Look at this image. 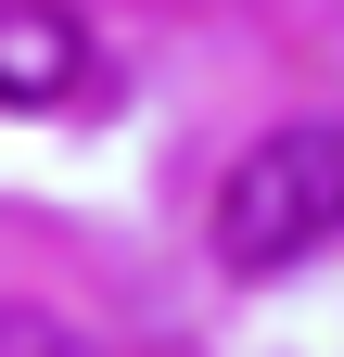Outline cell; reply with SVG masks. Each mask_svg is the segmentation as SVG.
Segmentation results:
<instances>
[{
    "mask_svg": "<svg viewBox=\"0 0 344 357\" xmlns=\"http://www.w3.org/2000/svg\"><path fill=\"white\" fill-rule=\"evenodd\" d=\"M319 243H344V115H293L217 178V268L268 281V268H306Z\"/></svg>",
    "mask_w": 344,
    "mask_h": 357,
    "instance_id": "1",
    "label": "cell"
},
{
    "mask_svg": "<svg viewBox=\"0 0 344 357\" xmlns=\"http://www.w3.org/2000/svg\"><path fill=\"white\" fill-rule=\"evenodd\" d=\"M90 89V26L64 0H0V115H64Z\"/></svg>",
    "mask_w": 344,
    "mask_h": 357,
    "instance_id": "2",
    "label": "cell"
},
{
    "mask_svg": "<svg viewBox=\"0 0 344 357\" xmlns=\"http://www.w3.org/2000/svg\"><path fill=\"white\" fill-rule=\"evenodd\" d=\"M0 357H64V332H52V319H26V306H13V319H0Z\"/></svg>",
    "mask_w": 344,
    "mask_h": 357,
    "instance_id": "3",
    "label": "cell"
}]
</instances>
